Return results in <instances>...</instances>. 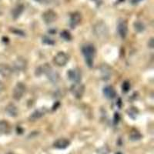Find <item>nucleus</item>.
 <instances>
[{"label": "nucleus", "mask_w": 154, "mask_h": 154, "mask_svg": "<svg viewBox=\"0 0 154 154\" xmlns=\"http://www.w3.org/2000/svg\"><path fill=\"white\" fill-rule=\"evenodd\" d=\"M82 53L85 58V61L89 67L93 66V63H94V58L96 55V49L93 45L92 44H87L86 46L82 47Z\"/></svg>", "instance_id": "nucleus-1"}, {"label": "nucleus", "mask_w": 154, "mask_h": 154, "mask_svg": "<svg viewBox=\"0 0 154 154\" xmlns=\"http://www.w3.org/2000/svg\"><path fill=\"white\" fill-rule=\"evenodd\" d=\"M93 32L96 37L100 39H106L109 35V29L103 22H98L93 27Z\"/></svg>", "instance_id": "nucleus-2"}, {"label": "nucleus", "mask_w": 154, "mask_h": 154, "mask_svg": "<svg viewBox=\"0 0 154 154\" xmlns=\"http://www.w3.org/2000/svg\"><path fill=\"white\" fill-rule=\"evenodd\" d=\"M41 69V73L46 74L47 75L48 79L51 81V82L56 83L58 81L60 80V75L56 72V71L53 69V68L49 65V64H45L40 68H38Z\"/></svg>", "instance_id": "nucleus-3"}, {"label": "nucleus", "mask_w": 154, "mask_h": 154, "mask_svg": "<svg viewBox=\"0 0 154 154\" xmlns=\"http://www.w3.org/2000/svg\"><path fill=\"white\" fill-rule=\"evenodd\" d=\"M26 87L23 82H18L12 91V97L16 100H21L26 93Z\"/></svg>", "instance_id": "nucleus-4"}, {"label": "nucleus", "mask_w": 154, "mask_h": 154, "mask_svg": "<svg viewBox=\"0 0 154 154\" xmlns=\"http://www.w3.org/2000/svg\"><path fill=\"white\" fill-rule=\"evenodd\" d=\"M70 91L72 94L75 96V98L80 99L85 93V86L84 85L80 83V82H75L70 89Z\"/></svg>", "instance_id": "nucleus-5"}, {"label": "nucleus", "mask_w": 154, "mask_h": 154, "mask_svg": "<svg viewBox=\"0 0 154 154\" xmlns=\"http://www.w3.org/2000/svg\"><path fill=\"white\" fill-rule=\"evenodd\" d=\"M69 61V56L64 52H59L54 56L53 62L58 66H64Z\"/></svg>", "instance_id": "nucleus-6"}, {"label": "nucleus", "mask_w": 154, "mask_h": 154, "mask_svg": "<svg viewBox=\"0 0 154 154\" xmlns=\"http://www.w3.org/2000/svg\"><path fill=\"white\" fill-rule=\"evenodd\" d=\"M27 67V62L25 60L24 58L19 57L16 59V61L13 63L12 65V69L20 72V71H23L26 69Z\"/></svg>", "instance_id": "nucleus-7"}, {"label": "nucleus", "mask_w": 154, "mask_h": 154, "mask_svg": "<svg viewBox=\"0 0 154 154\" xmlns=\"http://www.w3.org/2000/svg\"><path fill=\"white\" fill-rule=\"evenodd\" d=\"M100 75L103 80H109L112 75V69L107 64H103L100 66Z\"/></svg>", "instance_id": "nucleus-8"}, {"label": "nucleus", "mask_w": 154, "mask_h": 154, "mask_svg": "<svg viewBox=\"0 0 154 154\" xmlns=\"http://www.w3.org/2000/svg\"><path fill=\"white\" fill-rule=\"evenodd\" d=\"M67 75H68L69 79L74 82H80L81 76H82L81 72L77 69H72L69 70L68 72H67Z\"/></svg>", "instance_id": "nucleus-9"}, {"label": "nucleus", "mask_w": 154, "mask_h": 154, "mask_svg": "<svg viewBox=\"0 0 154 154\" xmlns=\"http://www.w3.org/2000/svg\"><path fill=\"white\" fill-rule=\"evenodd\" d=\"M56 18H57V15H56V12L53 10H48L42 14V19H43L44 22H45L46 24H51V23H53V22H55Z\"/></svg>", "instance_id": "nucleus-10"}, {"label": "nucleus", "mask_w": 154, "mask_h": 154, "mask_svg": "<svg viewBox=\"0 0 154 154\" xmlns=\"http://www.w3.org/2000/svg\"><path fill=\"white\" fill-rule=\"evenodd\" d=\"M13 69L10 66L5 64V63H0V75L3 77H9L12 74Z\"/></svg>", "instance_id": "nucleus-11"}, {"label": "nucleus", "mask_w": 154, "mask_h": 154, "mask_svg": "<svg viewBox=\"0 0 154 154\" xmlns=\"http://www.w3.org/2000/svg\"><path fill=\"white\" fill-rule=\"evenodd\" d=\"M118 32L121 38H125L128 33V25L126 21H121L118 24Z\"/></svg>", "instance_id": "nucleus-12"}, {"label": "nucleus", "mask_w": 154, "mask_h": 154, "mask_svg": "<svg viewBox=\"0 0 154 154\" xmlns=\"http://www.w3.org/2000/svg\"><path fill=\"white\" fill-rule=\"evenodd\" d=\"M5 112L11 117H16L19 114L18 108L13 103H9L6 106V107H5Z\"/></svg>", "instance_id": "nucleus-13"}, {"label": "nucleus", "mask_w": 154, "mask_h": 154, "mask_svg": "<svg viewBox=\"0 0 154 154\" xmlns=\"http://www.w3.org/2000/svg\"><path fill=\"white\" fill-rule=\"evenodd\" d=\"M81 22V14L79 12H74L70 18V26L74 29Z\"/></svg>", "instance_id": "nucleus-14"}, {"label": "nucleus", "mask_w": 154, "mask_h": 154, "mask_svg": "<svg viewBox=\"0 0 154 154\" xmlns=\"http://www.w3.org/2000/svg\"><path fill=\"white\" fill-rule=\"evenodd\" d=\"M70 142L69 140H66V139H59L54 143V147H56V149H66V147L69 146Z\"/></svg>", "instance_id": "nucleus-15"}, {"label": "nucleus", "mask_w": 154, "mask_h": 154, "mask_svg": "<svg viewBox=\"0 0 154 154\" xmlns=\"http://www.w3.org/2000/svg\"><path fill=\"white\" fill-rule=\"evenodd\" d=\"M46 109L42 108V109H37V110L34 111V112L30 115L29 119L30 121L37 120V119H40L42 116H43L45 115V113H46Z\"/></svg>", "instance_id": "nucleus-16"}, {"label": "nucleus", "mask_w": 154, "mask_h": 154, "mask_svg": "<svg viewBox=\"0 0 154 154\" xmlns=\"http://www.w3.org/2000/svg\"><path fill=\"white\" fill-rule=\"evenodd\" d=\"M103 93L105 95V96L106 98L109 99V100H112L116 97V90L112 86H106L103 89Z\"/></svg>", "instance_id": "nucleus-17"}, {"label": "nucleus", "mask_w": 154, "mask_h": 154, "mask_svg": "<svg viewBox=\"0 0 154 154\" xmlns=\"http://www.w3.org/2000/svg\"><path fill=\"white\" fill-rule=\"evenodd\" d=\"M23 9H24V6L23 5H19L16 6L12 11V17L14 18V19H18L20 16V15L23 13Z\"/></svg>", "instance_id": "nucleus-18"}, {"label": "nucleus", "mask_w": 154, "mask_h": 154, "mask_svg": "<svg viewBox=\"0 0 154 154\" xmlns=\"http://www.w3.org/2000/svg\"><path fill=\"white\" fill-rule=\"evenodd\" d=\"M142 138V135L138 130H132L130 133V139L132 141H137Z\"/></svg>", "instance_id": "nucleus-19"}, {"label": "nucleus", "mask_w": 154, "mask_h": 154, "mask_svg": "<svg viewBox=\"0 0 154 154\" xmlns=\"http://www.w3.org/2000/svg\"><path fill=\"white\" fill-rule=\"evenodd\" d=\"M10 130L9 123L5 120L0 121V133H6Z\"/></svg>", "instance_id": "nucleus-20"}, {"label": "nucleus", "mask_w": 154, "mask_h": 154, "mask_svg": "<svg viewBox=\"0 0 154 154\" xmlns=\"http://www.w3.org/2000/svg\"><path fill=\"white\" fill-rule=\"evenodd\" d=\"M128 115L130 116L132 119H135L138 115V109L136 107H130L127 110Z\"/></svg>", "instance_id": "nucleus-21"}, {"label": "nucleus", "mask_w": 154, "mask_h": 154, "mask_svg": "<svg viewBox=\"0 0 154 154\" xmlns=\"http://www.w3.org/2000/svg\"><path fill=\"white\" fill-rule=\"evenodd\" d=\"M134 28L137 32H140L143 31L144 29H145V26H144L143 23L140 21H137L134 23Z\"/></svg>", "instance_id": "nucleus-22"}, {"label": "nucleus", "mask_w": 154, "mask_h": 154, "mask_svg": "<svg viewBox=\"0 0 154 154\" xmlns=\"http://www.w3.org/2000/svg\"><path fill=\"white\" fill-rule=\"evenodd\" d=\"M61 37L63 38H64L66 41H69L71 38H72V36L70 35V33L68 31H63V32H61Z\"/></svg>", "instance_id": "nucleus-23"}, {"label": "nucleus", "mask_w": 154, "mask_h": 154, "mask_svg": "<svg viewBox=\"0 0 154 154\" xmlns=\"http://www.w3.org/2000/svg\"><path fill=\"white\" fill-rule=\"evenodd\" d=\"M122 89H123V91L126 93L130 90V82H128V81H125L123 83V86H122Z\"/></svg>", "instance_id": "nucleus-24"}, {"label": "nucleus", "mask_w": 154, "mask_h": 154, "mask_svg": "<svg viewBox=\"0 0 154 154\" xmlns=\"http://www.w3.org/2000/svg\"><path fill=\"white\" fill-rule=\"evenodd\" d=\"M42 42H43L44 43L48 44V45H53V44H54V41H53V39H51L50 38H48V37L46 36L42 38Z\"/></svg>", "instance_id": "nucleus-25"}, {"label": "nucleus", "mask_w": 154, "mask_h": 154, "mask_svg": "<svg viewBox=\"0 0 154 154\" xmlns=\"http://www.w3.org/2000/svg\"><path fill=\"white\" fill-rule=\"evenodd\" d=\"M4 87H5V86H4L3 82H2V81L0 80V92L2 91V90H3Z\"/></svg>", "instance_id": "nucleus-26"}, {"label": "nucleus", "mask_w": 154, "mask_h": 154, "mask_svg": "<svg viewBox=\"0 0 154 154\" xmlns=\"http://www.w3.org/2000/svg\"><path fill=\"white\" fill-rule=\"evenodd\" d=\"M35 1H36V2H43L44 0H35Z\"/></svg>", "instance_id": "nucleus-27"}, {"label": "nucleus", "mask_w": 154, "mask_h": 154, "mask_svg": "<svg viewBox=\"0 0 154 154\" xmlns=\"http://www.w3.org/2000/svg\"><path fill=\"white\" fill-rule=\"evenodd\" d=\"M116 154H122V153H121V152H117V153H116Z\"/></svg>", "instance_id": "nucleus-28"}]
</instances>
